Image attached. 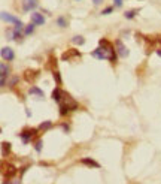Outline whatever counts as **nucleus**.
I'll return each instance as SVG.
<instances>
[{"label":"nucleus","mask_w":161,"mask_h":184,"mask_svg":"<svg viewBox=\"0 0 161 184\" xmlns=\"http://www.w3.org/2000/svg\"><path fill=\"white\" fill-rule=\"evenodd\" d=\"M99 43H100V47L103 49V53H105L107 60L112 61V63H116V49H114V45L107 41V39H100Z\"/></svg>","instance_id":"obj_1"},{"label":"nucleus","mask_w":161,"mask_h":184,"mask_svg":"<svg viewBox=\"0 0 161 184\" xmlns=\"http://www.w3.org/2000/svg\"><path fill=\"white\" fill-rule=\"evenodd\" d=\"M36 135H37V130H36V129H26V130H22V132L20 133L21 139H22L24 142L32 141L33 138H36Z\"/></svg>","instance_id":"obj_2"},{"label":"nucleus","mask_w":161,"mask_h":184,"mask_svg":"<svg viewBox=\"0 0 161 184\" xmlns=\"http://www.w3.org/2000/svg\"><path fill=\"white\" fill-rule=\"evenodd\" d=\"M79 57H80V53L78 49H75V48L69 49L66 53H63V55H61L63 60H72V59H79Z\"/></svg>","instance_id":"obj_3"},{"label":"nucleus","mask_w":161,"mask_h":184,"mask_svg":"<svg viewBox=\"0 0 161 184\" xmlns=\"http://www.w3.org/2000/svg\"><path fill=\"white\" fill-rule=\"evenodd\" d=\"M0 70H2V74H0V84H2V87H5L6 85V76L9 75V68L6 66V63L0 64Z\"/></svg>","instance_id":"obj_4"},{"label":"nucleus","mask_w":161,"mask_h":184,"mask_svg":"<svg viewBox=\"0 0 161 184\" xmlns=\"http://www.w3.org/2000/svg\"><path fill=\"white\" fill-rule=\"evenodd\" d=\"M17 174V168L13 166V165H11V163H3V175L6 178H11V177H13Z\"/></svg>","instance_id":"obj_5"},{"label":"nucleus","mask_w":161,"mask_h":184,"mask_svg":"<svg viewBox=\"0 0 161 184\" xmlns=\"http://www.w3.org/2000/svg\"><path fill=\"white\" fill-rule=\"evenodd\" d=\"M115 48H116V53H118V54H120L121 57H124V59H125V57L128 55V49H127V47H125V45H124V43H122V42H121L120 39L115 42Z\"/></svg>","instance_id":"obj_6"},{"label":"nucleus","mask_w":161,"mask_h":184,"mask_svg":"<svg viewBox=\"0 0 161 184\" xmlns=\"http://www.w3.org/2000/svg\"><path fill=\"white\" fill-rule=\"evenodd\" d=\"M39 76V72L37 70H32V69H27L26 72H24V79L27 82H33L36 78Z\"/></svg>","instance_id":"obj_7"},{"label":"nucleus","mask_w":161,"mask_h":184,"mask_svg":"<svg viewBox=\"0 0 161 184\" xmlns=\"http://www.w3.org/2000/svg\"><path fill=\"white\" fill-rule=\"evenodd\" d=\"M13 57H15V54H13V51L11 48H7V47L2 48V59H3V60L11 61V60H13Z\"/></svg>","instance_id":"obj_8"},{"label":"nucleus","mask_w":161,"mask_h":184,"mask_svg":"<svg viewBox=\"0 0 161 184\" xmlns=\"http://www.w3.org/2000/svg\"><path fill=\"white\" fill-rule=\"evenodd\" d=\"M32 23H34L36 26H42V24L45 23V18H43V15L39 14V12H33V14H32Z\"/></svg>","instance_id":"obj_9"},{"label":"nucleus","mask_w":161,"mask_h":184,"mask_svg":"<svg viewBox=\"0 0 161 184\" xmlns=\"http://www.w3.org/2000/svg\"><path fill=\"white\" fill-rule=\"evenodd\" d=\"M36 6H37V2H36V0H24V3H22L24 11H32V9H34Z\"/></svg>","instance_id":"obj_10"},{"label":"nucleus","mask_w":161,"mask_h":184,"mask_svg":"<svg viewBox=\"0 0 161 184\" xmlns=\"http://www.w3.org/2000/svg\"><path fill=\"white\" fill-rule=\"evenodd\" d=\"M91 55H93V57H95V59H99V60H105V59H106V55H105V53H103L101 47L95 48L93 53H91Z\"/></svg>","instance_id":"obj_11"},{"label":"nucleus","mask_w":161,"mask_h":184,"mask_svg":"<svg viewBox=\"0 0 161 184\" xmlns=\"http://www.w3.org/2000/svg\"><path fill=\"white\" fill-rule=\"evenodd\" d=\"M2 20L7 21V23H13V24L20 23V20H18V18H15V17H12V15H9L7 12H2Z\"/></svg>","instance_id":"obj_12"},{"label":"nucleus","mask_w":161,"mask_h":184,"mask_svg":"<svg viewBox=\"0 0 161 184\" xmlns=\"http://www.w3.org/2000/svg\"><path fill=\"white\" fill-rule=\"evenodd\" d=\"M80 163L87 165V166H93V168H100V165L97 163L95 160H93V159H90V157H84V159L80 160Z\"/></svg>","instance_id":"obj_13"},{"label":"nucleus","mask_w":161,"mask_h":184,"mask_svg":"<svg viewBox=\"0 0 161 184\" xmlns=\"http://www.w3.org/2000/svg\"><path fill=\"white\" fill-rule=\"evenodd\" d=\"M22 27H24V26H22V23H21V21L15 24V27H13V39H17V38H20V36H21Z\"/></svg>","instance_id":"obj_14"},{"label":"nucleus","mask_w":161,"mask_h":184,"mask_svg":"<svg viewBox=\"0 0 161 184\" xmlns=\"http://www.w3.org/2000/svg\"><path fill=\"white\" fill-rule=\"evenodd\" d=\"M11 151V144L9 142H2V156L6 157Z\"/></svg>","instance_id":"obj_15"},{"label":"nucleus","mask_w":161,"mask_h":184,"mask_svg":"<svg viewBox=\"0 0 161 184\" xmlns=\"http://www.w3.org/2000/svg\"><path fill=\"white\" fill-rule=\"evenodd\" d=\"M61 96H63V91L60 89H55L52 91V99L55 102H61Z\"/></svg>","instance_id":"obj_16"},{"label":"nucleus","mask_w":161,"mask_h":184,"mask_svg":"<svg viewBox=\"0 0 161 184\" xmlns=\"http://www.w3.org/2000/svg\"><path fill=\"white\" fill-rule=\"evenodd\" d=\"M72 42L76 43V45H84V43H85V39H84L82 36H75L73 39H72Z\"/></svg>","instance_id":"obj_17"},{"label":"nucleus","mask_w":161,"mask_h":184,"mask_svg":"<svg viewBox=\"0 0 161 184\" xmlns=\"http://www.w3.org/2000/svg\"><path fill=\"white\" fill-rule=\"evenodd\" d=\"M51 126H52L51 121H43V123H40L39 130H48V129H51Z\"/></svg>","instance_id":"obj_18"},{"label":"nucleus","mask_w":161,"mask_h":184,"mask_svg":"<svg viewBox=\"0 0 161 184\" xmlns=\"http://www.w3.org/2000/svg\"><path fill=\"white\" fill-rule=\"evenodd\" d=\"M30 95H36V96H39V97H42V96H43V91L39 90L37 87H32V89H30Z\"/></svg>","instance_id":"obj_19"},{"label":"nucleus","mask_w":161,"mask_h":184,"mask_svg":"<svg viewBox=\"0 0 161 184\" xmlns=\"http://www.w3.org/2000/svg\"><path fill=\"white\" fill-rule=\"evenodd\" d=\"M69 111H70V108L67 106L66 103H61V105H60V114H61V115H66Z\"/></svg>","instance_id":"obj_20"},{"label":"nucleus","mask_w":161,"mask_h":184,"mask_svg":"<svg viewBox=\"0 0 161 184\" xmlns=\"http://www.w3.org/2000/svg\"><path fill=\"white\" fill-rule=\"evenodd\" d=\"M34 26H36L34 23H32V24H28V26L26 27V30H24V33H26L27 36H28V34H32V33L34 32Z\"/></svg>","instance_id":"obj_21"},{"label":"nucleus","mask_w":161,"mask_h":184,"mask_svg":"<svg viewBox=\"0 0 161 184\" xmlns=\"http://www.w3.org/2000/svg\"><path fill=\"white\" fill-rule=\"evenodd\" d=\"M136 14H137V11H127V12L124 14V17H125V18H128V20H131V18H134V17H136Z\"/></svg>","instance_id":"obj_22"},{"label":"nucleus","mask_w":161,"mask_h":184,"mask_svg":"<svg viewBox=\"0 0 161 184\" xmlns=\"http://www.w3.org/2000/svg\"><path fill=\"white\" fill-rule=\"evenodd\" d=\"M52 64H55V66H57V59H54L52 55H51V57H49V63H48V68H49V69H52V70H55Z\"/></svg>","instance_id":"obj_23"},{"label":"nucleus","mask_w":161,"mask_h":184,"mask_svg":"<svg viewBox=\"0 0 161 184\" xmlns=\"http://www.w3.org/2000/svg\"><path fill=\"white\" fill-rule=\"evenodd\" d=\"M57 24H58L60 27H66V26H67V21L64 20V17H60V18L57 20Z\"/></svg>","instance_id":"obj_24"},{"label":"nucleus","mask_w":161,"mask_h":184,"mask_svg":"<svg viewBox=\"0 0 161 184\" xmlns=\"http://www.w3.org/2000/svg\"><path fill=\"white\" fill-rule=\"evenodd\" d=\"M54 79L57 81V84H58V85H61V76H60V72H55V70H54Z\"/></svg>","instance_id":"obj_25"},{"label":"nucleus","mask_w":161,"mask_h":184,"mask_svg":"<svg viewBox=\"0 0 161 184\" xmlns=\"http://www.w3.org/2000/svg\"><path fill=\"white\" fill-rule=\"evenodd\" d=\"M34 148H36V151H40V150H42V141H37V142L34 144Z\"/></svg>","instance_id":"obj_26"},{"label":"nucleus","mask_w":161,"mask_h":184,"mask_svg":"<svg viewBox=\"0 0 161 184\" xmlns=\"http://www.w3.org/2000/svg\"><path fill=\"white\" fill-rule=\"evenodd\" d=\"M114 2H115V6H116V8L122 6V0H114Z\"/></svg>","instance_id":"obj_27"},{"label":"nucleus","mask_w":161,"mask_h":184,"mask_svg":"<svg viewBox=\"0 0 161 184\" xmlns=\"http://www.w3.org/2000/svg\"><path fill=\"white\" fill-rule=\"evenodd\" d=\"M110 12H112V8H106V9H105V11H103V12H101V14L107 15V14H110Z\"/></svg>","instance_id":"obj_28"},{"label":"nucleus","mask_w":161,"mask_h":184,"mask_svg":"<svg viewBox=\"0 0 161 184\" xmlns=\"http://www.w3.org/2000/svg\"><path fill=\"white\" fill-rule=\"evenodd\" d=\"M17 81H18V78H17V76H15V78H13L12 81H11V85H13V84H15V82H17Z\"/></svg>","instance_id":"obj_29"},{"label":"nucleus","mask_w":161,"mask_h":184,"mask_svg":"<svg viewBox=\"0 0 161 184\" xmlns=\"http://www.w3.org/2000/svg\"><path fill=\"white\" fill-rule=\"evenodd\" d=\"M155 53H157V54H158V55H160V57H161V48H158V49H157Z\"/></svg>","instance_id":"obj_30"},{"label":"nucleus","mask_w":161,"mask_h":184,"mask_svg":"<svg viewBox=\"0 0 161 184\" xmlns=\"http://www.w3.org/2000/svg\"><path fill=\"white\" fill-rule=\"evenodd\" d=\"M94 3H95V5H100V3H101V0H94Z\"/></svg>","instance_id":"obj_31"},{"label":"nucleus","mask_w":161,"mask_h":184,"mask_svg":"<svg viewBox=\"0 0 161 184\" xmlns=\"http://www.w3.org/2000/svg\"><path fill=\"white\" fill-rule=\"evenodd\" d=\"M11 184H20V181H18V180H13V181H12Z\"/></svg>","instance_id":"obj_32"}]
</instances>
